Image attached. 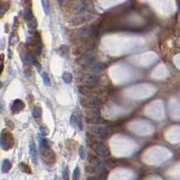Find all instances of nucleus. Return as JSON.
<instances>
[{
  "instance_id": "f257e3e1",
  "label": "nucleus",
  "mask_w": 180,
  "mask_h": 180,
  "mask_svg": "<svg viewBox=\"0 0 180 180\" xmlns=\"http://www.w3.org/2000/svg\"><path fill=\"white\" fill-rule=\"evenodd\" d=\"M15 138L12 133L8 129H3L0 134V146L4 150H9L14 147Z\"/></svg>"
},
{
  "instance_id": "f03ea898",
  "label": "nucleus",
  "mask_w": 180,
  "mask_h": 180,
  "mask_svg": "<svg viewBox=\"0 0 180 180\" xmlns=\"http://www.w3.org/2000/svg\"><path fill=\"white\" fill-rule=\"evenodd\" d=\"M81 105L89 109H97L101 105V101L97 96L83 97L80 100Z\"/></svg>"
},
{
  "instance_id": "7ed1b4c3",
  "label": "nucleus",
  "mask_w": 180,
  "mask_h": 180,
  "mask_svg": "<svg viewBox=\"0 0 180 180\" xmlns=\"http://www.w3.org/2000/svg\"><path fill=\"white\" fill-rule=\"evenodd\" d=\"M94 16L91 13H82V14H79L76 17H74L72 22L71 25L72 26H80V25H83L86 24L90 21H92L93 19Z\"/></svg>"
},
{
  "instance_id": "20e7f679",
  "label": "nucleus",
  "mask_w": 180,
  "mask_h": 180,
  "mask_svg": "<svg viewBox=\"0 0 180 180\" xmlns=\"http://www.w3.org/2000/svg\"><path fill=\"white\" fill-rule=\"evenodd\" d=\"M82 82L84 84V86H89V87H92L94 85H96L99 82V76L97 74H85L84 76L82 77L81 79Z\"/></svg>"
},
{
  "instance_id": "39448f33",
  "label": "nucleus",
  "mask_w": 180,
  "mask_h": 180,
  "mask_svg": "<svg viewBox=\"0 0 180 180\" xmlns=\"http://www.w3.org/2000/svg\"><path fill=\"white\" fill-rule=\"evenodd\" d=\"M93 149L95 150V152L97 154H99L101 157H108L110 154V148L103 143L101 142H95L93 145Z\"/></svg>"
},
{
  "instance_id": "423d86ee",
  "label": "nucleus",
  "mask_w": 180,
  "mask_h": 180,
  "mask_svg": "<svg viewBox=\"0 0 180 180\" xmlns=\"http://www.w3.org/2000/svg\"><path fill=\"white\" fill-rule=\"evenodd\" d=\"M41 153H42V157L45 160L44 162H50L54 163L55 160V154L51 148H41Z\"/></svg>"
},
{
  "instance_id": "0eeeda50",
  "label": "nucleus",
  "mask_w": 180,
  "mask_h": 180,
  "mask_svg": "<svg viewBox=\"0 0 180 180\" xmlns=\"http://www.w3.org/2000/svg\"><path fill=\"white\" fill-rule=\"evenodd\" d=\"M79 92L85 97H90V96H95L96 94L101 93V92L98 91V89H94L92 87H89V86H80L79 87Z\"/></svg>"
},
{
  "instance_id": "6e6552de",
  "label": "nucleus",
  "mask_w": 180,
  "mask_h": 180,
  "mask_svg": "<svg viewBox=\"0 0 180 180\" xmlns=\"http://www.w3.org/2000/svg\"><path fill=\"white\" fill-rule=\"evenodd\" d=\"M29 151H30V156H31L33 163L35 165H37V163H38V161H37V148H36V142L34 141L33 138H31L30 142H29Z\"/></svg>"
},
{
  "instance_id": "1a4fd4ad",
  "label": "nucleus",
  "mask_w": 180,
  "mask_h": 180,
  "mask_svg": "<svg viewBox=\"0 0 180 180\" xmlns=\"http://www.w3.org/2000/svg\"><path fill=\"white\" fill-rule=\"evenodd\" d=\"M25 108V103L19 100V99H17L13 101L12 103V106H11V110L14 114H17V113H19L23 109Z\"/></svg>"
},
{
  "instance_id": "9d476101",
  "label": "nucleus",
  "mask_w": 180,
  "mask_h": 180,
  "mask_svg": "<svg viewBox=\"0 0 180 180\" xmlns=\"http://www.w3.org/2000/svg\"><path fill=\"white\" fill-rule=\"evenodd\" d=\"M91 131L93 132L94 134H97L99 136H104L105 134L108 133V129L104 126H96V125H93L90 128Z\"/></svg>"
},
{
  "instance_id": "9b49d317",
  "label": "nucleus",
  "mask_w": 180,
  "mask_h": 180,
  "mask_svg": "<svg viewBox=\"0 0 180 180\" xmlns=\"http://www.w3.org/2000/svg\"><path fill=\"white\" fill-rule=\"evenodd\" d=\"M88 8V3L86 1H81L74 8V12L76 14H82L86 11V9Z\"/></svg>"
},
{
  "instance_id": "f8f14e48",
  "label": "nucleus",
  "mask_w": 180,
  "mask_h": 180,
  "mask_svg": "<svg viewBox=\"0 0 180 180\" xmlns=\"http://www.w3.org/2000/svg\"><path fill=\"white\" fill-rule=\"evenodd\" d=\"M86 121L89 122V123H92V124H101V123L105 122V120H104L102 118H101L100 116H92V117H87Z\"/></svg>"
},
{
  "instance_id": "ddd939ff",
  "label": "nucleus",
  "mask_w": 180,
  "mask_h": 180,
  "mask_svg": "<svg viewBox=\"0 0 180 180\" xmlns=\"http://www.w3.org/2000/svg\"><path fill=\"white\" fill-rule=\"evenodd\" d=\"M24 17H25V19L26 20L27 23L35 18V16L33 14V11H32L31 8H26L25 12H24Z\"/></svg>"
},
{
  "instance_id": "4468645a",
  "label": "nucleus",
  "mask_w": 180,
  "mask_h": 180,
  "mask_svg": "<svg viewBox=\"0 0 180 180\" xmlns=\"http://www.w3.org/2000/svg\"><path fill=\"white\" fill-rule=\"evenodd\" d=\"M8 8H9V5L8 3L2 2L1 0H0V18L3 17V16L6 14Z\"/></svg>"
},
{
  "instance_id": "2eb2a0df",
  "label": "nucleus",
  "mask_w": 180,
  "mask_h": 180,
  "mask_svg": "<svg viewBox=\"0 0 180 180\" xmlns=\"http://www.w3.org/2000/svg\"><path fill=\"white\" fill-rule=\"evenodd\" d=\"M12 165H11V162L8 160V159H5L2 163V166H1V169H2V172L3 173H8L10 168H11Z\"/></svg>"
},
{
  "instance_id": "dca6fc26",
  "label": "nucleus",
  "mask_w": 180,
  "mask_h": 180,
  "mask_svg": "<svg viewBox=\"0 0 180 180\" xmlns=\"http://www.w3.org/2000/svg\"><path fill=\"white\" fill-rule=\"evenodd\" d=\"M105 69V65L101 63H98L96 64L93 68H92V72L94 73V74H97L98 73H101V71H103Z\"/></svg>"
},
{
  "instance_id": "f3484780",
  "label": "nucleus",
  "mask_w": 180,
  "mask_h": 180,
  "mask_svg": "<svg viewBox=\"0 0 180 180\" xmlns=\"http://www.w3.org/2000/svg\"><path fill=\"white\" fill-rule=\"evenodd\" d=\"M59 52H60V54L64 57H66L68 56V54H69V47L65 45H63L60 48H59Z\"/></svg>"
},
{
  "instance_id": "a211bd4d",
  "label": "nucleus",
  "mask_w": 180,
  "mask_h": 180,
  "mask_svg": "<svg viewBox=\"0 0 180 180\" xmlns=\"http://www.w3.org/2000/svg\"><path fill=\"white\" fill-rule=\"evenodd\" d=\"M40 148H50V143L45 138H40Z\"/></svg>"
},
{
  "instance_id": "6ab92c4d",
  "label": "nucleus",
  "mask_w": 180,
  "mask_h": 180,
  "mask_svg": "<svg viewBox=\"0 0 180 180\" xmlns=\"http://www.w3.org/2000/svg\"><path fill=\"white\" fill-rule=\"evenodd\" d=\"M63 80L66 83H71L73 81V74L71 73H64L63 75Z\"/></svg>"
},
{
  "instance_id": "aec40b11",
  "label": "nucleus",
  "mask_w": 180,
  "mask_h": 180,
  "mask_svg": "<svg viewBox=\"0 0 180 180\" xmlns=\"http://www.w3.org/2000/svg\"><path fill=\"white\" fill-rule=\"evenodd\" d=\"M42 113H43V110H42V108L40 107H36L34 109V111H33V116L34 118L37 119V118H40L42 116Z\"/></svg>"
},
{
  "instance_id": "412c9836",
  "label": "nucleus",
  "mask_w": 180,
  "mask_h": 180,
  "mask_svg": "<svg viewBox=\"0 0 180 180\" xmlns=\"http://www.w3.org/2000/svg\"><path fill=\"white\" fill-rule=\"evenodd\" d=\"M42 4H43V8H44V10H45V14L48 15L49 14V9H50L49 0H42Z\"/></svg>"
},
{
  "instance_id": "4be33fe9",
  "label": "nucleus",
  "mask_w": 180,
  "mask_h": 180,
  "mask_svg": "<svg viewBox=\"0 0 180 180\" xmlns=\"http://www.w3.org/2000/svg\"><path fill=\"white\" fill-rule=\"evenodd\" d=\"M42 78H43V81H44L45 85L50 86V84H51L50 78H49V76H48V74H47L46 73H42Z\"/></svg>"
},
{
  "instance_id": "5701e85b",
  "label": "nucleus",
  "mask_w": 180,
  "mask_h": 180,
  "mask_svg": "<svg viewBox=\"0 0 180 180\" xmlns=\"http://www.w3.org/2000/svg\"><path fill=\"white\" fill-rule=\"evenodd\" d=\"M31 60H32V63L35 64V66L36 67V69L38 70V71H41V69H42V66H41V64H40V63L36 59V57L33 55V54H31Z\"/></svg>"
},
{
  "instance_id": "b1692460",
  "label": "nucleus",
  "mask_w": 180,
  "mask_h": 180,
  "mask_svg": "<svg viewBox=\"0 0 180 180\" xmlns=\"http://www.w3.org/2000/svg\"><path fill=\"white\" fill-rule=\"evenodd\" d=\"M20 167H21V169L24 171V172H26V173H31V169H30V167H29V166L28 165H26V163H20Z\"/></svg>"
},
{
  "instance_id": "393cba45",
  "label": "nucleus",
  "mask_w": 180,
  "mask_h": 180,
  "mask_svg": "<svg viewBox=\"0 0 180 180\" xmlns=\"http://www.w3.org/2000/svg\"><path fill=\"white\" fill-rule=\"evenodd\" d=\"M80 178V169L79 167H75L73 174V180H79Z\"/></svg>"
},
{
  "instance_id": "a878e982",
  "label": "nucleus",
  "mask_w": 180,
  "mask_h": 180,
  "mask_svg": "<svg viewBox=\"0 0 180 180\" xmlns=\"http://www.w3.org/2000/svg\"><path fill=\"white\" fill-rule=\"evenodd\" d=\"M28 26L31 29H36L37 27V20L36 19V17L33 20H31L30 22H28Z\"/></svg>"
},
{
  "instance_id": "bb28decb",
  "label": "nucleus",
  "mask_w": 180,
  "mask_h": 180,
  "mask_svg": "<svg viewBox=\"0 0 180 180\" xmlns=\"http://www.w3.org/2000/svg\"><path fill=\"white\" fill-rule=\"evenodd\" d=\"M63 178H64V180H69V168H68V166H66V167L64 169V172H63Z\"/></svg>"
},
{
  "instance_id": "cd10ccee",
  "label": "nucleus",
  "mask_w": 180,
  "mask_h": 180,
  "mask_svg": "<svg viewBox=\"0 0 180 180\" xmlns=\"http://www.w3.org/2000/svg\"><path fill=\"white\" fill-rule=\"evenodd\" d=\"M40 129H41V132H42V134H43L44 136H46V135L49 134V129H48L45 125L41 126Z\"/></svg>"
},
{
  "instance_id": "c85d7f7f",
  "label": "nucleus",
  "mask_w": 180,
  "mask_h": 180,
  "mask_svg": "<svg viewBox=\"0 0 180 180\" xmlns=\"http://www.w3.org/2000/svg\"><path fill=\"white\" fill-rule=\"evenodd\" d=\"M79 155H80L81 158H82V159L85 158V152H84V148H83L82 146V147H80V149H79Z\"/></svg>"
},
{
  "instance_id": "c756f323",
  "label": "nucleus",
  "mask_w": 180,
  "mask_h": 180,
  "mask_svg": "<svg viewBox=\"0 0 180 180\" xmlns=\"http://www.w3.org/2000/svg\"><path fill=\"white\" fill-rule=\"evenodd\" d=\"M76 120H77V118H76V116L73 114V115L71 116V124H72L73 126L76 125Z\"/></svg>"
},
{
  "instance_id": "7c9ffc66",
  "label": "nucleus",
  "mask_w": 180,
  "mask_h": 180,
  "mask_svg": "<svg viewBox=\"0 0 180 180\" xmlns=\"http://www.w3.org/2000/svg\"><path fill=\"white\" fill-rule=\"evenodd\" d=\"M76 125L78 126V128L80 129H82V120L80 119H78L77 118V120H76Z\"/></svg>"
},
{
  "instance_id": "2f4dec72",
  "label": "nucleus",
  "mask_w": 180,
  "mask_h": 180,
  "mask_svg": "<svg viewBox=\"0 0 180 180\" xmlns=\"http://www.w3.org/2000/svg\"><path fill=\"white\" fill-rule=\"evenodd\" d=\"M3 109H4V102L2 101H0V113L3 111Z\"/></svg>"
},
{
  "instance_id": "473e14b6",
  "label": "nucleus",
  "mask_w": 180,
  "mask_h": 180,
  "mask_svg": "<svg viewBox=\"0 0 180 180\" xmlns=\"http://www.w3.org/2000/svg\"><path fill=\"white\" fill-rule=\"evenodd\" d=\"M2 72H3V64H2V65H0V74H1Z\"/></svg>"
},
{
  "instance_id": "72a5a7b5",
  "label": "nucleus",
  "mask_w": 180,
  "mask_h": 180,
  "mask_svg": "<svg viewBox=\"0 0 180 180\" xmlns=\"http://www.w3.org/2000/svg\"><path fill=\"white\" fill-rule=\"evenodd\" d=\"M58 1L60 2V4L62 5V4H64V0H58Z\"/></svg>"
},
{
  "instance_id": "f704fd0d",
  "label": "nucleus",
  "mask_w": 180,
  "mask_h": 180,
  "mask_svg": "<svg viewBox=\"0 0 180 180\" xmlns=\"http://www.w3.org/2000/svg\"><path fill=\"white\" fill-rule=\"evenodd\" d=\"M1 87H2V83H1V82H0V89H1Z\"/></svg>"
}]
</instances>
